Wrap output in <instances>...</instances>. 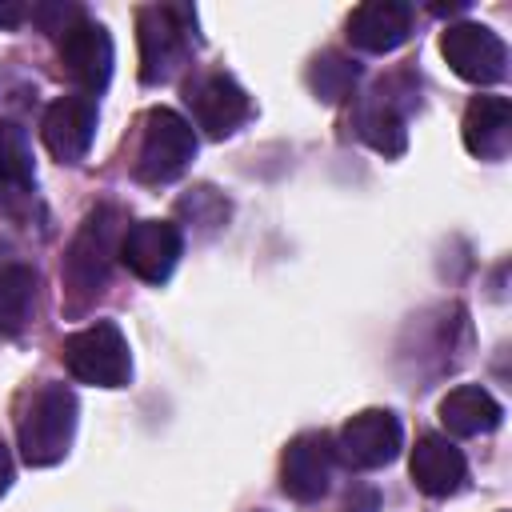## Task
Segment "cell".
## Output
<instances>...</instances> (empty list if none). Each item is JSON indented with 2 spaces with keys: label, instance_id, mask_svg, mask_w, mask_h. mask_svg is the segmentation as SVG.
<instances>
[{
  "label": "cell",
  "instance_id": "14",
  "mask_svg": "<svg viewBox=\"0 0 512 512\" xmlns=\"http://www.w3.org/2000/svg\"><path fill=\"white\" fill-rule=\"evenodd\" d=\"M408 472H412V480H416V488L424 496H452L464 484L468 464H464V452L448 436L428 432V436L416 440L412 460H408Z\"/></svg>",
  "mask_w": 512,
  "mask_h": 512
},
{
  "label": "cell",
  "instance_id": "22",
  "mask_svg": "<svg viewBox=\"0 0 512 512\" xmlns=\"http://www.w3.org/2000/svg\"><path fill=\"white\" fill-rule=\"evenodd\" d=\"M28 12H32V8H24V4H16V0H0V28H16V24H24Z\"/></svg>",
  "mask_w": 512,
  "mask_h": 512
},
{
  "label": "cell",
  "instance_id": "1",
  "mask_svg": "<svg viewBox=\"0 0 512 512\" xmlns=\"http://www.w3.org/2000/svg\"><path fill=\"white\" fill-rule=\"evenodd\" d=\"M120 236H124V216H120L116 204H96L80 220V228H76V236L64 252V272H60L64 288L76 296L72 300L76 308L108 284L112 260L120 256Z\"/></svg>",
  "mask_w": 512,
  "mask_h": 512
},
{
  "label": "cell",
  "instance_id": "18",
  "mask_svg": "<svg viewBox=\"0 0 512 512\" xmlns=\"http://www.w3.org/2000/svg\"><path fill=\"white\" fill-rule=\"evenodd\" d=\"M36 308V272L28 264L0 268V340H12L24 332Z\"/></svg>",
  "mask_w": 512,
  "mask_h": 512
},
{
  "label": "cell",
  "instance_id": "6",
  "mask_svg": "<svg viewBox=\"0 0 512 512\" xmlns=\"http://www.w3.org/2000/svg\"><path fill=\"white\" fill-rule=\"evenodd\" d=\"M440 52H444L448 68L468 84L488 88V84H500L508 76V48L484 24H472V20L448 24L440 36Z\"/></svg>",
  "mask_w": 512,
  "mask_h": 512
},
{
  "label": "cell",
  "instance_id": "20",
  "mask_svg": "<svg viewBox=\"0 0 512 512\" xmlns=\"http://www.w3.org/2000/svg\"><path fill=\"white\" fill-rule=\"evenodd\" d=\"M356 80H360V68H356L348 56H340V52H320V56L308 64V88H312L324 104L348 100L352 88H356Z\"/></svg>",
  "mask_w": 512,
  "mask_h": 512
},
{
  "label": "cell",
  "instance_id": "16",
  "mask_svg": "<svg viewBox=\"0 0 512 512\" xmlns=\"http://www.w3.org/2000/svg\"><path fill=\"white\" fill-rule=\"evenodd\" d=\"M436 412H440V424H444L452 436H484V432L500 428V420H504L500 400H496L488 388H480V384H460V388H452V392L440 400Z\"/></svg>",
  "mask_w": 512,
  "mask_h": 512
},
{
  "label": "cell",
  "instance_id": "2",
  "mask_svg": "<svg viewBox=\"0 0 512 512\" xmlns=\"http://www.w3.org/2000/svg\"><path fill=\"white\" fill-rule=\"evenodd\" d=\"M76 396L64 384H44L32 392V400L20 412L16 436H20V456L28 468H52L68 456L72 432H76Z\"/></svg>",
  "mask_w": 512,
  "mask_h": 512
},
{
  "label": "cell",
  "instance_id": "11",
  "mask_svg": "<svg viewBox=\"0 0 512 512\" xmlns=\"http://www.w3.org/2000/svg\"><path fill=\"white\" fill-rule=\"evenodd\" d=\"M332 460H336V448L324 432H300L288 440L284 456H280V488L284 496L308 504V500H320L328 492V480H332Z\"/></svg>",
  "mask_w": 512,
  "mask_h": 512
},
{
  "label": "cell",
  "instance_id": "3",
  "mask_svg": "<svg viewBox=\"0 0 512 512\" xmlns=\"http://www.w3.org/2000/svg\"><path fill=\"white\" fill-rule=\"evenodd\" d=\"M60 360L80 384H96V388H124L132 376L128 340H124L120 324H112V320H96V324L72 332L60 344Z\"/></svg>",
  "mask_w": 512,
  "mask_h": 512
},
{
  "label": "cell",
  "instance_id": "8",
  "mask_svg": "<svg viewBox=\"0 0 512 512\" xmlns=\"http://www.w3.org/2000/svg\"><path fill=\"white\" fill-rule=\"evenodd\" d=\"M400 444H404L400 420H396L388 408H364V412H356V416L340 428V436H336L332 448H336V456H340L348 468L368 472V468L392 464L396 452H400Z\"/></svg>",
  "mask_w": 512,
  "mask_h": 512
},
{
  "label": "cell",
  "instance_id": "21",
  "mask_svg": "<svg viewBox=\"0 0 512 512\" xmlns=\"http://www.w3.org/2000/svg\"><path fill=\"white\" fill-rule=\"evenodd\" d=\"M176 208H180V216H192V224H200V228H220L228 216V200L216 188H192V196H184Z\"/></svg>",
  "mask_w": 512,
  "mask_h": 512
},
{
  "label": "cell",
  "instance_id": "17",
  "mask_svg": "<svg viewBox=\"0 0 512 512\" xmlns=\"http://www.w3.org/2000/svg\"><path fill=\"white\" fill-rule=\"evenodd\" d=\"M356 132L368 148L384 152V156H400L408 148V128H404V112L396 108V100L380 88L376 96H368L356 108Z\"/></svg>",
  "mask_w": 512,
  "mask_h": 512
},
{
  "label": "cell",
  "instance_id": "15",
  "mask_svg": "<svg viewBox=\"0 0 512 512\" xmlns=\"http://www.w3.org/2000/svg\"><path fill=\"white\" fill-rule=\"evenodd\" d=\"M512 144V104L504 96H472L464 108V148L480 160H500Z\"/></svg>",
  "mask_w": 512,
  "mask_h": 512
},
{
  "label": "cell",
  "instance_id": "13",
  "mask_svg": "<svg viewBox=\"0 0 512 512\" xmlns=\"http://www.w3.org/2000/svg\"><path fill=\"white\" fill-rule=\"evenodd\" d=\"M412 32V8L400 0H368L348 16V40L360 52H396Z\"/></svg>",
  "mask_w": 512,
  "mask_h": 512
},
{
  "label": "cell",
  "instance_id": "5",
  "mask_svg": "<svg viewBox=\"0 0 512 512\" xmlns=\"http://www.w3.org/2000/svg\"><path fill=\"white\" fill-rule=\"evenodd\" d=\"M188 8H160L148 4L136 12V40H140V80L164 84L188 56Z\"/></svg>",
  "mask_w": 512,
  "mask_h": 512
},
{
  "label": "cell",
  "instance_id": "4",
  "mask_svg": "<svg viewBox=\"0 0 512 512\" xmlns=\"http://www.w3.org/2000/svg\"><path fill=\"white\" fill-rule=\"evenodd\" d=\"M192 156H196L192 124L172 108H152L144 116V136L136 148V180L168 184L192 164Z\"/></svg>",
  "mask_w": 512,
  "mask_h": 512
},
{
  "label": "cell",
  "instance_id": "7",
  "mask_svg": "<svg viewBox=\"0 0 512 512\" xmlns=\"http://www.w3.org/2000/svg\"><path fill=\"white\" fill-rule=\"evenodd\" d=\"M184 252V232L172 220H136L120 236V264L144 284H164Z\"/></svg>",
  "mask_w": 512,
  "mask_h": 512
},
{
  "label": "cell",
  "instance_id": "9",
  "mask_svg": "<svg viewBox=\"0 0 512 512\" xmlns=\"http://www.w3.org/2000/svg\"><path fill=\"white\" fill-rule=\"evenodd\" d=\"M184 100H188V108H192L196 128H204V136H212V140L232 136V132L252 116L248 92H244L232 76H224V72H208V76L192 80V84L184 88Z\"/></svg>",
  "mask_w": 512,
  "mask_h": 512
},
{
  "label": "cell",
  "instance_id": "19",
  "mask_svg": "<svg viewBox=\"0 0 512 512\" xmlns=\"http://www.w3.org/2000/svg\"><path fill=\"white\" fill-rule=\"evenodd\" d=\"M36 184V164H32V144L28 132L12 120H0V188L12 200H24Z\"/></svg>",
  "mask_w": 512,
  "mask_h": 512
},
{
  "label": "cell",
  "instance_id": "10",
  "mask_svg": "<svg viewBox=\"0 0 512 512\" xmlns=\"http://www.w3.org/2000/svg\"><path fill=\"white\" fill-rule=\"evenodd\" d=\"M60 68L84 96H96L112 76V36H108V28L80 16L60 36Z\"/></svg>",
  "mask_w": 512,
  "mask_h": 512
},
{
  "label": "cell",
  "instance_id": "12",
  "mask_svg": "<svg viewBox=\"0 0 512 512\" xmlns=\"http://www.w3.org/2000/svg\"><path fill=\"white\" fill-rule=\"evenodd\" d=\"M40 136H44V148L60 164L84 160L88 148H92V136H96V100L84 96V92L52 100L44 120H40Z\"/></svg>",
  "mask_w": 512,
  "mask_h": 512
},
{
  "label": "cell",
  "instance_id": "23",
  "mask_svg": "<svg viewBox=\"0 0 512 512\" xmlns=\"http://www.w3.org/2000/svg\"><path fill=\"white\" fill-rule=\"evenodd\" d=\"M8 484H12V456H8V448L0 440V496L8 492Z\"/></svg>",
  "mask_w": 512,
  "mask_h": 512
}]
</instances>
